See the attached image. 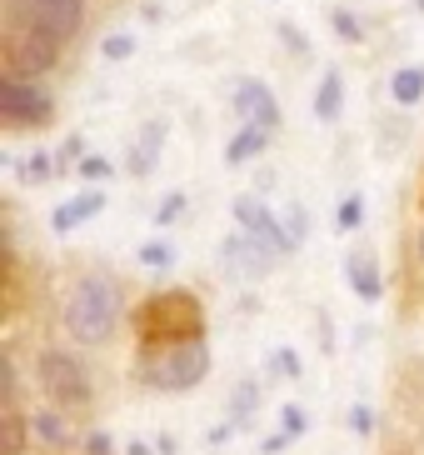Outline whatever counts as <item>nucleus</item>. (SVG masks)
<instances>
[{
  "label": "nucleus",
  "mask_w": 424,
  "mask_h": 455,
  "mask_svg": "<svg viewBox=\"0 0 424 455\" xmlns=\"http://www.w3.org/2000/svg\"><path fill=\"white\" fill-rule=\"evenodd\" d=\"M135 331L145 346H170V340H200L205 335V306L190 291H160L135 310Z\"/></svg>",
  "instance_id": "f257e3e1"
},
{
  "label": "nucleus",
  "mask_w": 424,
  "mask_h": 455,
  "mask_svg": "<svg viewBox=\"0 0 424 455\" xmlns=\"http://www.w3.org/2000/svg\"><path fill=\"white\" fill-rule=\"evenodd\" d=\"M210 375V346L200 340H170V346L140 350V380L150 390H190Z\"/></svg>",
  "instance_id": "f03ea898"
},
{
  "label": "nucleus",
  "mask_w": 424,
  "mask_h": 455,
  "mask_svg": "<svg viewBox=\"0 0 424 455\" xmlns=\"http://www.w3.org/2000/svg\"><path fill=\"white\" fill-rule=\"evenodd\" d=\"M115 321H120L115 281H106V275H85V281L70 291V300H66V331L75 335L80 346H100V340H110Z\"/></svg>",
  "instance_id": "7ed1b4c3"
},
{
  "label": "nucleus",
  "mask_w": 424,
  "mask_h": 455,
  "mask_svg": "<svg viewBox=\"0 0 424 455\" xmlns=\"http://www.w3.org/2000/svg\"><path fill=\"white\" fill-rule=\"evenodd\" d=\"M35 375H40V390H45V401L55 411H85L90 405V375H85V365L70 350H40Z\"/></svg>",
  "instance_id": "20e7f679"
},
{
  "label": "nucleus",
  "mask_w": 424,
  "mask_h": 455,
  "mask_svg": "<svg viewBox=\"0 0 424 455\" xmlns=\"http://www.w3.org/2000/svg\"><path fill=\"white\" fill-rule=\"evenodd\" d=\"M5 26L15 30H40L51 41H70L85 26V0H11Z\"/></svg>",
  "instance_id": "39448f33"
},
{
  "label": "nucleus",
  "mask_w": 424,
  "mask_h": 455,
  "mask_svg": "<svg viewBox=\"0 0 424 455\" xmlns=\"http://www.w3.org/2000/svg\"><path fill=\"white\" fill-rule=\"evenodd\" d=\"M60 45H66V41H51V36H40V30L5 26V76L40 81V76L60 60Z\"/></svg>",
  "instance_id": "423d86ee"
},
{
  "label": "nucleus",
  "mask_w": 424,
  "mask_h": 455,
  "mask_svg": "<svg viewBox=\"0 0 424 455\" xmlns=\"http://www.w3.org/2000/svg\"><path fill=\"white\" fill-rule=\"evenodd\" d=\"M0 116L11 125H45L55 116V100L51 91H40L26 76H5L0 81Z\"/></svg>",
  "instance_id": "0eeeda50"
},
{
  "label": "nucleus",
  "mask_w": 424,
  "mask_h": 455,
  "mask_svg": "<svg viewBox=\"0 0 424 455\" xmlns=\"http://www.w3.org/2000/svg\"><path fill=\"white\" fill-rule=\"evenodd\" d=\"M275 260H279V251L265 241V235H255V230H239V235L225 241V270L230 275H250V281H260Z\"/></svg>",
  "instance_id": "6e6552de"
},
{
  "label": "nucleus",
  "mask_w": 424,
  "mask_h": 455,
  "mask_svg": "<svg viewBox=\"0 0 424 455\" xmlns=\"http://www.w3.org/2000/svg\"><path fill=\"white\" fill-rule=\"evenodd\" d=\"M235 226H239V230H255V235H265V241L275 245L279 255H290L294 245H300V241H294V230L279 226V220H275V215H270L260 201H255V196H239V201H235Z\"/></svg>",
  "instance_id": "1a4fd4ad"
},
{
  "label": "nucleus",
  "mask_w": 424,
  "mask_h": 455,
  "mask_svg": "<svg viewBox=\"0 0 424 455\" xmlns=\"http://www.w3.org/2000/svg\"><path fill=\"white\" fill-rule=\"evenodd\" d=\"M235 110H239V121L265 125V131L279 125V106H275V95H270L265 81H239L235 85Z\"/></svg>",
  "instance_id": "9d476101"
},
{
  "label": "nucleus",
  "mask_w": 424,
  "mask_h": 455,
  "mask_svg": "<svg viewBox=\"0 0 424 455\" xmlns=\"http://www.w3.org/2000/svg\"><path fill=\"white\" fill-rule=\"evenodd\" d=\"M345 275H349V291H355L359 300H380V295H385V275H380L374 251H349Z\"/></svg>",
  "instance_id": "9b49d317"
},
{
  "label": "nucleus",
  "mask_w": 424,
  "mask_h": 455,
  "mask_svg": "<svg viewBox=\"0 0 424 455\" xmlns=\"http://www.w3.org/2000/svg\"><path fill=\"white\" fill-rule=\"evenodd\" d=\"M100 205H106V196H100V190H80V196H70V201L51 215V226L60 230V235H66V230L85 226V220H90V215L100 211Z\"/></svg>",
  "instance_id": "f8f14e48"
},
{
  "label": "nucleus",
  "mask_w": 424,
  "mask_h": 455,
  "mask_svg": "<svg viewBox=\"0 0 424 455\" xmlns=\"http://www.w3.org/2000/svg\"><path fill=\"white\" fill-rule=\"evenodd\" d=\"M340 106H345V81H340V70H325L319 76V91H315V116L319 121H334L340 116Z\"/></svg>",
  "instance_id": "ddd939ff"
},
{
  "label": "nucleus",
  "mask_w": 424,
  "mask_h": 455,
  "mask_svg": "<svg viewBox=\"0 0 424 455\" xmlns=\"http://www.w3.org/2000/svg\"><path fill=\"white\" fill-rule=\"evenodd\" d=\"M265 140H270L265 125H250V121H245V131H239L235 140L225 146V165H245L250 156H260V150H265Z\"/></svg>",
  "instance_id": "4468645a"
},
{
  "label": "nucleus",
  "mask_w": 424,
  "mask_h": 455,
  "mask_svg": "<svg viewBox=\"0 0 424 455\" xmlns=\"http://www.w3.org/2000/svg\"><path fill=\"white\" fill-rule=\"evenodd\" d=\"M389 95H395V106H414L424 95V66H399L389 76Z\"/></svg>",
  "instance_id": "2eb2a0df"
},
{
  "label": "nucleus",
  "mask_w": 424,
  "mask_h": 455,
  "mask_svg": "<svg viewBox=\"0 0 424 455\" xmlns=\"http://www.w3.org/2000/svg\"><path fill=\"white\" fill-rule=\"evenodd\" d=\"M26 451V420H20V411H5V420H0V455H20Z\"/></svg>",
  "instance_id": "dca6fc26"
},
{
  "label": "nucleus",
  "mask_w": 424,
  "mask_h": 455,
  "mask_svg": "<svg viewBox=\"0 0 424 455\" xmlns=\"http://www.w3.org/2000/svg\"><path fill=\"white\" fill-rule=\"evenodd\" d=\"M165 140V125H145V140L135 146V156H130V171L135 175H145V165H150V156H155V146Z\"/></svg>",
  "instance_id": "f3484780"
},
{
  "label": "nucleus",
  "mask_w": 424,
  "mask_h": 455,
  "mask_svg": "<svg viewBox=\"0 0 424 455\" xmlns=\"http://www.w3.org/2000/svg\"><path fill=\"white\" fill-rule=\"evenodd\" d=\"M230 420H250L255 415V401H260V386H255V380H245V386H235V395H230Z\"/></svg>",
  "instance_id": "a211bd4d"
},
{
  "label": "nucleus",
  "mask_w": 424,
  "mask_h": 455,
  "mask_svg": "<svg viewBox=\"0 0 424 455\" xmlns=\"http://www.w3.org/2000/svg\"><path fill=\"white\" fill-rule=\"evenodd\" d=\"M0 401H5V411H15V401H20V380H15V361H11V355L0 361Z\"/></svg>",
  "instance_id": "6ab92c4d"
},
{
  "label": "nucleus",
  "mask_w": 424,
  "mask_h": 455,
  "mask_svg": "<svg viewBox=\"0 0 424 455\" xmlns=\"http://www.w3.org/2000/svg\"><path fill=\"white\" fill-rule=\"evenodd\" d=\"M30 426H35V435H40V441H51V445H60V441H66V426H60V415H55V411H40L35 420H30Z\"/></svg>",
  "instance_id": "aec40b11"
},
{
  "label": "nucleus",
  "mask_w": 424,
  "mask_h": 455,
  "mask_svg": "<svg viewBox=\"0 0 424 455\" xmlns=\"http://www.w3.org/2000/svg\"><path fill=\"white\" fill-rule=\"evenodd\" d=\"M359 220H365V196H345V201H340V215H334V226L355 230Z\"/></svg>",
  "instance_id": "412c9836"
},
{
  "label": "nucleus",
  "mask_w": 424,
  "mask_h": 455,
  "mask_svg": "<svg viewBox=\"0 0 424 455\" xmlns=\"http://www.w3.org/2000/svg\"><path fill=\"white\" fill-rule=\"evenodd\" d=\"M140 260L165 270V266H175V245L170 241H145V245H140Z\"/></svg>",
  "instance_id": "4be33fe9"
},
{
  "label": "nucleus",
  "mask_w": 424,
  "mask_h": 455,
  "mask_svg": "<svg viewBox=\"0 0 424 455\" xmlns=\"http://www.w3.org/2000/svg\"><path fill=\"white\" fill-rule=\"evenodd\" d=\"M80 180H106V175H115V165L106 161V156H80Z\"/></svg>",
  "instance_id": "5701e85b"
},
{
  "label": "nucleus",
  "mask_w": 424,
  "mask_h": 455,
  "mask_svg": "<svg viewBox=\"0 0 424 455\" xmlns=\"http://www.w3.org/2000/svg\"><path fill=\"white\" fill-rule=\"evenodd\" d=\"M185 211V196H180V190H170V196H165V201L155 205V226H170L175 215Z\"/></svg>",
  "instance_id": "b1692460"
},
{
  "label": "nucleus",
  "mask_w": 424,
  "mask_h": 455,
  "mask_svg": "<svg viewBox=\"0 0 424 455\" xmlns=\"http://www.w3.org/2000/svg\"><path fill=\"white\" fill-rule=\"evenodd\" d=\"M51 156H45V150H35V156H30V161H26V180H30V186H35V180H51Z\"/></svg>",
  "instance_id": "393cba45"
},
{
  "label": "nucleus",
  "mask_w": 424,
  "mask_h": 455,
  "mask_svg": "<svg viewBox=\"0 0 424 455\" xmlns=\"http://www.w3.org/2000/svg\"><path fill=\"white\" fill-rule=\"evenodd\" d=\"M130 51H135L130 36H106V51H100V55H106V60H125Z\"/></svg>",
  "instance_id": "a878e982"
},
{
  "label": "nucleus",
  "mask_w": 424,
  "mask_h": 455,
  "mask_svg": "<svg viewBox=\"0 0 424 455\" xmlns=\"http://www.w3.org/2000/svg\"><path fill=\"white\" fill-rule=\"evenodd\" d=\"M275 371H285V375L294 380V375H300V355H294L290 346H285V350H275Z\"/></svg>",
  "instance_id": "bb28decb"
},
{
  "label": "nucleus",
  "mask_w": 424,
  "mask_h": 455,
  "mask_svg": "<svg viewBox=\"0 0 424 455\" xmlns=\"http://www.w3.org/2000/svg\"><path fill=\"white\" fill-rule=\"evenodd\" d=\"M349 426H355L359 435H370V430H374V415H370V405H355V411H349Z\"/></svg>",
  "instance_id": "cd10ccee"
},
{
  "label": "nucleus",
  "mask_w": 424,
  "mask_h": 455,
  "mask_svg": "<svg viewBox=\"0 0 424 455\" xmlns=\"http://www.w3.org/2000/svg\"><path fill=\"white\" fill-rule=\"evenodd\" d=\"M334 30H340L345 41H359V36H365V30H359V26H355V20H349L345 11H334Z\"/></svg>",
  "instance_id": "c85d7f7f"
},
{
  "label": "nucleus",
  "mask_w": 424,
  "mask_h": 455,
  "mask_svg": "<svg viewBox=\"0 0 424 455\" xmlns=\"http://www.w3.org/2000/svg\"><path fill=\"white\" fill-rule=\"evenodd\" d=\"M290 441H294L290 430H279V435H270V441H260V455H275V451H285Z\"/></svg>",
  "instance_id": "c756f323"
},
{
  "label": "nucleus",
  "mask_w": 424,
  "mask_h": 455,
  "mask_svg": "<svg viewBox=\"0 0 424 455\" xmlns=\"http://www.w3.org/2000/svg\"><path fill=\"white\" fill-rule=\"evenodd\" d=\"M285 430H290V435H300V430H305V415L294 411V405H285Z\"/></svg>",
  "instance_id": "7c9ffc66"
},
{
  "label": "nucleus",
  "mask_w": 424,
  "mask_h": 455,
  "mask_svg": "<svg viewBox=\"0 0 424 455\" xmlns=\"http://www.w3.org/2000/svg\"><path fill=\"white\" fill-rule=\"evenodd\" d=\"M90 451L106 455V451H110V435H100V430H95V435H90Z\"/></svg>",
  "instance_id": "2f4dec72"
},
{
  "label": "nucleus",
  "mask_w": 424,
  "mask_h": 455,
  "mask_svg": "<svg viewBox=\"0 0 424 455\" xmlns=\"http://www.w3.org/2000/svg\"><path fill=\"white\" fill-rule=\"evenodd\" d=\"M420 260H424V230H420Z\"/></svg>",
  "instance_id": "473e14b6"
},
{
  "label": "nucleus",
  "mask_w": 424,
  "mask_h": 455,
  "mask_svg": "<svg viewBox=\"0 0 424 455\" xmlns=\"http://www.w3.org/2000/svg\"><path fill=\"white\" fill-rule=\"evenodd\" d=\"M420 11H424V0H420Z\"/></svg>",
  "instance_id": "72a5a7b5"
}]
</instances>
